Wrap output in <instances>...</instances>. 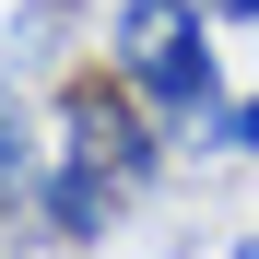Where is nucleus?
<instances>
[{
  "mask_svg": "<svg viewBox=\"0 0 259 259\" xmlns=\"http://www.w3.org/2000/svg\"><path fill=\"white\" fill-rule=\"evenodd\" d=\"M48 130H59L48 153H71V165H106L118 189H153V177H165V153H177V130H165L142 95H130L118 71H59V106H48Z\"/></svg>",
  "mask_w": 259,
  "mask_h": 259,
  "instance_id": "obj_2",
  "label": "nucleus"
},
{
  "mask_svg": "<svg viewBox=\"0 0 259 259\" xmlns=\"http://www.w3.org/2000/svg\"><path fill=\"white\" fill-rule=\"evenodd\" d=\"M200 0H118L106 12V71L142 95L189 153H236V95H224V48H212Z\"/></svg>",
  "mask_w": 259,
  "mask_h": 259,
  "instance_id": "obj_1",
  "label": "nucleus"
},
{
  "mask_svg": "<svg viewBox=\"0 0 259 259\" xmlns=\"http://www.w3.org/2000/svg\"><path fill=\"white\" fill-rule=\"evenodd\" d=\"M118 212H130V189L106 177V165H71V153H48V177L24 189V224L48 236V247H106Z\"/></svg>",
  "mask_w": 259,
  "mask_h": 259,
  "instance_id": "obj_3",
  "label": "nucleus"
},
{
  "mask_svg": "<svg viewBox=\"0 0 259 259\" xmlns=\"http://www.w3.org/2000/svg\"><path fill=\"white\" fill-rule=\"evenodd\" d=\"M59 35H71V0H12V24H0V82L48 71V59H59Z\"/></svg>",
  "mask_w": 259,
  "mask_h": 259,
  "instance_id": "obj_4",
  "label": "nucleus"
},
{
  "mask_svg": "<svg viewBox=\"0 0 259 259\" xmlns=\"http://www.w3.org/2000/svg\"><path fill=\"white\" fill-rule=\"evenodd\" d=\"M236 153L259 165V95H236Z\"/></svg>",
  "mask_w": 259,
  "mask_h": 259,
  "instance_id": "obj_6",
  "label": "nucleus"
},
{
  "mask_svg": "<svg viewBox=\"0 0 259 259\" xmlns=\"http://www.w3.org/2000/svg\"><path fill=\"white\" fill-rule=\"evenodd\" d=\"M200 12H212V24H259V0H200Z\"/></svg>",
  "mask_w": 259,
  "mask_h": 259,
  "instance_id": "obj_7",
  "label": "nucleus"
},
{
  "mask_svg": "<svg viewBox=\"0 0 259 259\" xmlns=\"http://www.w3.org/2000/svg\"><path fill=\"white\" fill-rule=\"evenodd\" d=\"M35 177H48V142H35V106L0 82V200H24Z\"/></svg>",
  "mask_w": 259,
  "mask_h": 259,
  "instance_id": "obj_5",
  "label": "nucleus"
}]
</instances>
